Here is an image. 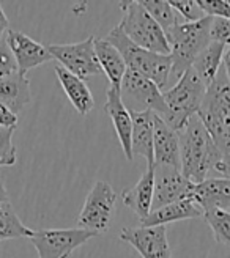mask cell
<instances>
[{
    "instance_id": "obj_16",
    "label": "cell",
    "mask_w": 230,
    "mask_h": 258,
    "mask_svg": "<svg viewBox=\"0 0 230 258\" xmlns=\"http://www.w3.org/2000/svg\"><path fill=\"white\" fill-rule=\"evenodd\" d=\"M193 200L203 213L213 210L230 211V179L228 178H207L194 184Z\"/></svg>"
},
{
    "instance_id": "obj_17",
    "label": "cell",
    "mask_w": 230,
    "mask_h": 258,
    "mask_svg": "<svg viewBox=\"0 0 230 258\" xmlns=\"http://www.w3.org/2000/svg\"><path fill=\"white\" fill-rule=\"evenodd\" d=\"M153 197H155V165L147 167L145 173L140 176L139 181L123 190V203L142 221L153 208Z\"/></svg>"
},
{
    "instance_id": "obj_6",
    "label": "cell",
    "mask_w": 230,
    "mask_h": 258,
    "mask_svg": "<svg viewBox=\"0 0 230 258\" xmlns=\"http://www.w3.org/2000/svg\"><path fill=\"white\" fill-rule=\"evenodd\" d=\"M123 19L119 24L123 33L142 49L170 55V46L161 25L150 16L142 2H122Z\"/></svg>"
},
{
    "instance_id": "obj_32",
    "label": "cell",
    "mask_w": 230,
    "mask_h": 258,
    "mask_svg": "<svg viewBox=\"0 0 230 258\" xmlns=\"http://www.w3.org/2000/svg\"><path fill=\"white\" fill-rule=\"evenodd\" d=\"M16 126H18V115L13 113L4 104H0V127L16 129Z\"/></svg>"
},
{
    "instance_id": "obj_36",
    "label": "cell",
    "mask_w": 230,
    "mask_h": 258,
    "mask_svg": "<svg viewBox=\"0 0 230 258\" xmlns=\"http://www.w3.org/2000/svg\"><path fill=\"white\" fill-rule=\"evenodd\" d=\"M5 202H10V197H8L7 187L4 186V183H2V181H0V205L5 203Z\"/></svg>"
},
{
    "instance_id": "obj_4",
    "label": "cell",
    "mask_w": 230,
    "mask_h": 258,
    "mask_svg": "<svg viewBox=\"0 0 230 258\" xmlns=\"http://www.w3.org/2000/svg\"><path fill=\"white\" fill-rule=\"evenodd\" d=\"M207 95V87L193 68H189L177 84L164 92V101L167 106V117L162 118L175 131H182L186 123L196 117Z\"/></svg>"
},
{
    "instance_id": "obj_24",
    "label": "cell",
    "mask_w": 230,
    "mask_h": 258,
    "mask_svg": "<svg viewBox=\"0 0 230 258\" xmlns=\"http://www.w3.org/2000/svg\"><path fill=\"white\" fill-rule=\"evenodd\" d=\"M35 231L25 227L10 202L0 205V241L32 238Z\"/></svg>"
},
{
    "instance_id": "obj_31",
    "label": "cell",
    "mask_w": 230,
    "mask_h": 258,
    "mask_svg": "<svg viewBox=\"0 0 230 258\" xmlns=\"http://www.w3.org/2000/svg\"><path fill=\"white\" fill-rule=\"evenodd\" d=\"M200 8L211 18H225L230 21V0H197Z\"/></svg>"
},
{
    "instance_id": "obj_18",
    "label": "cell",
    "mask_w": 230,
    "mask_h": 258,
    "mask_svg": "<svg viewBox=\"0 0 230 258\" xmlns=\"http://www.w3.org/2000/svg\"><path fill=\"white\" fill-rule=\"evenodd\" d=\"M153 115L155 112H131L133 118V136L131 150L133 158L142 156L147 161V167L155 165V154H153Z\"/></svg>"
},
{
    "instance_id": "obj_2",
    "label": "cell",
    "mask_w": 230,
    "mask_h": 258,
    "mask_svg": "<svg viewBox=\"0 0 230 258\" xmlns=\"http://www.w3.org/2000/svg\"><path fill=\"white\" fill-rule=\"evenodd\" d=\"M211 16H207L197 22H180L172 29L165 30L172 57L170 77H174L175 81L180 79L193 67L199 54L211 43Z\"/></svg>"
},
{
    "instance_id": "obj_20",
    "label": "cell",
    "mask_w": 230,
    "mask_h": 258,
    "mask_svg": "<svg viewBox=\"0 0 230 258\" xmlns=\"http://www.w3.org/2000/svg\"><path fill=\"white\" fill-rule=\"evenodd\" d=\"M197 217H203L200 206L194 200H183L151 211L145 219L140 221V227H165V224Z\"/></svg>"
},
{
    "instance_id": "obj_26",
    "label": "cell",
    "mask_w": 230,
    "mask_h": 258,
    "mask_svg": "<svg viewBox=\"0 0 230 258\" xmlns=\"http://www.w3.org/2000/svg\"><path fill=\"white\" fill-rule=\"evenodd\" d=\"M203 219L210 225L214 239L230 247V211L213 210L203 213Z\"/></svg>"
},
{
    "instance_id": "obj_21",
    "label": "cell",
    "mask_w": 230,
    "mask_h": 258,
    "mask_svg": "<svg viewBox=\"0 0 230 258\" xmlns=\"http://www.w3.org/2000/svg\"><path fill=\"white\" fill-rule=\"evenodd\" d=\"M30 101V82L24 74L18 71L0 79V104L8 107L13 113L18 115Z\"/></svg>"
},
{
    "instance_id": "obj_7",
    "label": "cell",
    "mask_w": 230,
    "mask_h": 258,
    "mask_svg": "<svg viewBox=\"0 0 230 258\" xmlns=\"http://www.w3.org/2000/svg\"><path fill=\"white\" fill-rule=\"evenodd\" d=\"M115 203H117V192L107 181H96L88 192L84 202L82 211L78 217V228L92 231L95 235H103L109 230Z\"/></svg>"
},
{
    "instance_id": "obj_33",
    "label": "cell",
    "mask_w": 230,
    "mask_h": 258,
    "mask_svg": "<svg viewBox=\"0 0 230 258\" xmlns=\"http://www.w3.org/2000/svg\"><path fill=\"white\" fill-rule=\"evenodd\" d=\"M214 172H218L222 178H228L230 179V153L222 156L221 162L214 167Z\"/></svg>"
},
{
    "instance_id": "obj_15",
    "label": "cell",
    "mask_w": 230,
    "mask_h": 258,
    "mask_svg": "<svg viewBox=\"0 0 230 258\" xmlns=\"http://www.w3.org/2000/svg\"><path fill=\"white\" fill-rule=\"evenodd\" d=\"M104 110L113 124L115 134L119 137L122 150L128 161H133V150H131V136H133V118L131 112L123 104V99L119 88L109 87L106 93V104Z\"/></svg>"
},
{
    "instance_id": "obj_23",
    "label": "cell",
    "mask_w": 230,
    "mask_h": 258,
    "mask_svg": "<svg viewBox=\"0 0 230 258\" xmlns=\"http://www.w3.org/2000/svg\"><path fill=\"white\" fill-rule=\"evenodd\" d=\"M225 49H227L225 46L211 41L199 54V57L193 63V67H191L194 70V73L199 76V79L205 84L207 88L214 82L216 76H218L219 70L222 68Z\"/></svg>"
},
{
    "instance_id": "obj_34",
    "label": "cell",
    "mask_w": 230,
    "mask_h": 258,
    "mask_svg": "<svg viewBox=\"0 0 230 258\" xmlns=\"http://www.w3.org/2000/svg\"><path fill=\"white\" fill-rule=\"evenodd\" d=\"M8 30H10V21L5 15L2 5H0V36H2L4 33H7Z\"/></svg>"
},
{
    "instance_id": "obj_14",
    "label": "cell",
    "mask_w": 230,
    "mask_h": 258,
    "mask_svg": "<svg viewBox=\"0 0 230 258\" xmlns=\"http://www.w3.org/2000/svg\"><path fill=\"white\" fill-rule=\"evenodd\" d=\"M153 154L155 165H167L182 170L180 137L159 115H153Z\"/></svg>"
},
{
    "instance_id": "obj_30",
    "label": "cell",
    "mask_w": 230,
    "mask_h": 258,
    "mask_svg": "<svg viewBox=\"0 0 230 258\" xmlns=\"http://www.w3.org/2000/svg\"><path fill=\"white\" fill-rule=\"evenodd\" d=\"M18 73V64L5 38L0 36V79Z\"/></svg>"
},
{
    "instance_id": "obj_8",
    "label": "cell",
    "mask_w": 230,
    "mask_h": 258,
    "mask_svg": "<svg viewBox=\"0 0 230 258\" xmlns=\"http://www.w3.org/2000/svg\"><path fill=\"white\" fill-rule=\"evenodd\" d=\"M120 95L123 99V104L130 112L151 110L159 115L161 118L167 117V106H165L161 88L155 82L147 79L145 76L130 68H128L123 77Z\"/></svg>"
},
{
    "instance_id": "obj_9",
    "label": "cell",
    "mask_w": 230,
    "mask_h": 258,
    "mask_svg": "<svg viewBox=\"0 0 230 258\" xmlns=\"http://www.w3.org/2000/svg\"><path fill=\"white\" fill-rule=\"evenodd\" d=\"M96 236L82 228H44L35 231L30 242L38 258H70L76 249Z\"/></svg>"
},
{
    "instance_id": "obj_22",
    "label": "cell",
    "mask_w": 230,
    "mask_h": 258,
    "mask_svg": "<svg viewBox=\"0 0 230 258\" xmlns=\"http://www.w3.org/2000/svg\"><path fill=\"white\" fill-rule=\"evenodd\" d=\"M95 52L101 70H103V73L109 79L110 87L120 90L123 77L128 71V64L122 54L119 52V49L113 47L106 38H103V40L95 38Z\"/></svg>"
},
{
    "instance_id": "obj_1",
    "label": "cell",
    "mask_w": 230,
    "mask_h": 258,
    "mask_svg": "<svg viewBox=\"0 0 230 258\" xmlns=\"http://www.w3.org/2000/svg\"><path fill=\"white\" fill-rule=\"evenodd\" d=\"M178 137H180L182 173L191 183L199 184L207 179L208 172L214 170L224 154L216 147L214 140L197 115L186 123L182 131H178Z\"/></svg>"
},
{
    "instance_id": "obj_25",
    "label": "cell",
    "mask_w": 230,
    "mask_h": 258,
    "mask_svg": "<svg viewBox=\"0 0 230 258\" xmlns=\"http://www.w3.org/2000/svg\"><path fill=\"white\" fill-rule=\"evenodd\" d=\"M142 5L150 13V16L161 25L164 32L172 29L174 25L183 22L182 16L174 10V7L167 0H142Z\"/></svg>"
},
{
    "instance_id": "obj_10",
    "label": "cell",
    "mask_w": 230,
    "mask_h": 258,
    "mask_svg": "<svg viewBox=\"0 0 230 258\" xmlns=\"http://www.w3.org/2000/svg\"><path fill=\"white\" fill-rule=\"evenodd\" d=\"M47 50L63 68L82 81L103 73L95 52V36L73 44H50Z\"/></svg>"
},
{
    "instance_id": "obj_28",
    "label": "cell",
    "mask_w": 230,
    "mask_h": 258,
    "mask_svg": "<svg viewBox=\"0 0 230 258\" xmlns=\"http://www.w3.org/2000/svg\"><path fill=\"white\" fill-rule=\"evenodd\" d=\"M170 5L182 16L183 22H197L207 18L197 0H170Z\"/></svg>"
},
{
    "instance_id": "obj_19",
    "label": "cell",
    "mask_w": 230,
    "mask_h": 258,
    "mask_svg": "<svg viewBox=\"0 0 230 258\" xmlns=\"http://www.w3.org/2000/svg\"><path fill=\"white\" fill-rule=\"evenodd\" d=\"M55 74L63 88V92H65L73 107L78 110L79 115L84 117V115H87L95 107V98L90 92V88H88V85L85 84V81L79 79L78 76L67 71L62 64H57L55 67Z\"/></svg>"
},
{
    "instance_id": "obj_29",
    "label": "cell",
    "mask_w": 230,
    "mask_h": 258,
    "mask_svg": "<svg viewBox=\"0 0 230 258\" xmlns=\"http://www.w3.org/2000/svg\"><path fill=\"white\" fill-rule=\"evenodd\" d=\"M210 40L230 47V21L225 18H213L210 27Z\"/></svg>"
},
{
    "instance_id": "obj_11",
    "label": "cell",
    "mask_w": 230,
    "mask_h": 258,
    "mask_svg": "<svg viewBox=\"0 0 230 258\" xmlns=\"http://www.w3.org/2000/svg\"><path fill=\"white\" fill-rule=\"evenodd\" d=\"M193 192L194 183H191L182 170L167 165H155V197L151 211L177 202L193 200Z\"/></svg>"
},
{
    "instance_id": "obj_35",
    "label": "cell",
    "mask_w": 230,
    "mask_h": 258,
    "mask_svg": "<svg viewBox=\"0 0 230 258\" xmlns=\"http://www.w3.org/2000/svg\"><path fill=\"white\" fill-rule=\"evenodd\" d=\"M222 68L225 71V76L230 82V47L225 49V54H224V60H222Z\"/></svg>"
},
{
    "instance_id": "obj_27",
    "label": "cell",
    "mask_w": 230,
    "mask_h": 258,
    "mask_svg": "<svg viewBox=\"0 0 230 258\" xmlns=\"http://www.w3.org/2000/svg\"><path fill=\"white\" fill-rule=\"evenodd\" d=\"M13 134H15V129L0 127V167H11L18 161Z\"/></svg>"
},
{
    "instance_id": "obj_12",
    "label": "cell",
    "mask_w": 230,
    "mask_h": 258,
    "mask_svg": "<svg viewBox=\"0 0 230 258\" xmlns=\"http://www.w3.org/2000/svg\"><path fill=\"white\" fill-rule=\"evenodd\" d=\"M120 239L142 258H172L165 227H128L120 231Z\"/></svg>"
},
{
    "instance_id": "obj_13",
    "label": "cell",
    "mask_w": 230,
    "mask_h": 258,
    "mask_svg": "<svg viewBox=\"0 0 230 258\" xmlns=\"http://www.w3.org/2000/svg\"><path fill=\"white\" fill-rule=\"evenodd\" d=\"M5 40L11 49L13 55H15L18 71L24 76L27 71L54 58L47 50V46H43L41 43L35 41L33 38L27 36L19 30L10 29L7 32Z\"/></svg>"
},
{
    "instance_id": "obj_5",
    "label": "cell",
    "mask_w": 230,
    "mask_h": 258,
    "mask_svg": "<svg viewBox=\"0 0 230 258\" xmlns=\"http://www.w3.org/2000/svg\"><path fill=\"white\" fill-rule=\"evenodd\" d=\"M106 40L119 49V52L125 58L128 68L145 76L147 79L155 82L159 88H164L169 82V77L172 73V57L151 52V50L142 49L136 46L130 38H128L120 25L113 27Z\"/></svg>"
},
{
    "instance_id": "obj_3",
    "label": "cell",
    "mask_w": 230,
    "mask_h": 258,
    "mask_svg": "<svg viewBox=\"0 0 230 258\" xmlns=\"http://www.w3.org/2000/svg\"><path fill=\"white\" fill-rule=\"evenodd\" d=\"M197 117L207 127L221 153H230V82L224 68L219 70L214 82L207 88Z\"/></svg>"
}]
</instances>
